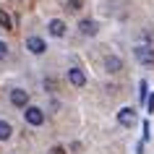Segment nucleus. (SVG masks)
<instances>
[{
    "instance_id": "obj_11",
    "label": "nucleus",
    "mask_w": 154,
    "mask_h": 154,
    "mask_svg": "<svg viewBox=\"0 0 154 154\" xmlns=\"http://www.w3.org/2000/svg\"><path fill=\"white\" fill-rule=\"evenodd\" d=\"M0 26H3V29H11V16L5 11H0Z\"/></svg>"
},
{
    "instance_id": "obj_2",
    "label": "nucleus",
    "mask_w": 154,
    "mask_h": 154,
    "mask_svg": "<svg viewBox=\"0 0 154 154\" xmlns=\"http://www.w3.org/2000/svg\"><path fill=\"white\" fill-rule=\"evenodd\" d=\"M136 57L144 65H154V50L149 47V45H138V47H136Z\"/></svg>"
},
{
    "instance_id": "obj_14",
    "label": "nucleus",
    "mask_w": 154,
    "mask_h": 154,
    "mask_svg": "<svg viewBox=\"0 0 154 154\" xmlns=\"http://www.w3.org/2000/svg\"><path fill=\"white\" fill-rule=\"evenodd\" d=\"M146 99V81H141V102Z\"/></svg>"
},
{
    "instance_id": "obj_6",
    "label": "nucleus",
    "mask_w": 154,
    "mask_h": 154,
    "mask_svg": "<svg viewBox=\"0 0 154 154\" xmlns=\"http://www.w3.org/2000/svg\"><path fill=\"white\" fill-rule=\"evenodd\" d=\"M68 81L81 89L84 84H86V76H84V71H79V68H71V71H68Z\"/></svg>"
},
{
    "instance_id": "obj_5",
    "label": "nucleus",
    "mask_w": 154,
    "mask_h": 154,
    "mask_svg": "<svg viewBox=\"0 0 154 154\" xmlns=\"http://www.w3.org/2000/svg\"><path fill=\"white\" fill-rule=\"evenodd\" d=\"M11 102H13L16 107H26L29 105V94H26L24 89H13L11 91Z\"/></svg>"
},
{
    "instance_id": "obj_3",
    "label": "nucleus",
    "mask_w": 154,
    "mask_h": 154,
    "mask_svg": "<svg viewBox=\"0 0 154 154\" xmlns=\"http://www.w3.org/2000/svg\"><path fill=\"white\" fill-rule=\"evenodd\" d=\"M26 50L34 52V55H42V52L47 50V45H45V39H39V37H29V39H26Z\"/></svg>"
},
{
    "instance_id": "obj_9",
    "label": "nucleus",
    "mask_w": 154,
    "mask_h": 154,
    "mask_svg": "<svg viewBox=\"0 0 154 154\" xmlns=\"http://www.w3.org/2000/svg\"><path fill=\"white\" fill-rule=\"evenodd\" d=\"M105 65H107V71L118 73V71H120V68H123V60H120V57H115V55H110V57H107V60H105Z\"/></svg>"
},
{
    "instance_id": "obj_7",
    "label": "nucleus",
    "mask_w": 154,
    "mask_h": 154,
    "mask_svg": "<svg viewBox=\"0 0 154 154\" xmlns=\"http://www.w3.org/2000/svg\"><path fill=\"white\" fill-rule=\"evenodd\" d=\"M79 32H81L84 37H94V34H97V24L89 21V18H84L81 24H79Z\"/></svg>"
},
{
    "instance_id": "obj_13",
    "label": "nucleus",
    "mask_w": 154,
    "mask_h": 154,
    "mask_svg": "<svg viewBox=\"0 0 154 154\" xmlns=\"http://www.w3.org/2000/svg\"><path fill=\"white\" fill-rule=\"evenodd\" d=\"M68 8H71V11H79V8H81V0H71Z\"/></svg>"
},
{
    "instance_id": "obj_15",
    "label": "nucleus",
    "mask_w": 154,
    "mask_h": 154,
    "mask_svg": "<svg viewBox=\"0 0 154 154\" xmlns=\"http://www.w3.org/2000/svg\"><path fill=\"white\" fill-rule=\"evenodd\" d=\"M146 102H149V112H152L154 110V94H152V99H146Z\"/></svg>"
},
{
    "instance_id": "obj_10",
    "label": "nucleus",
    "mask_w": 154,
    "mask_h": 154,
    "mask_svg": "<svg viewBox=\"0 0 154 154\" xmlns=\"http://www.w3.org/2000/svg\"><path fill=\"white\" fill-rule=\"evenodd\" d=\"M11 131H13V128H11V123L0 120V141H5V138L11 136Z\"/></svg>"
},
{
    "instance_id": "obj_1",
    "label": "nucleus",
    "mask_w": 154,
    "mask_h": 154,
    "mask_svg": "<svg viewBox=\"0 0 154 154\" xmlns=\"http://www.w3.org/2000/svg\"><path fill=\"white\" fill-rule=\"evenodd\" d=\"M24 118H26L29 125H42V123H45V112H42L39 107H26V110H24Z\"/></svg>"
},
{
    "instance_id": "obj_8",
    "label": "nucleus",
    "mask_w": 154,
    "mask_h": 154,
    "mask_svg": "<svg viewBox=\"0 0 154 154\" xmlns=\"http://www.w3.org/2000/svg\"><path fill=\"white\" fill-rule=\"evenodd\" d=\"M47 29H50L52 37H63V34H65V24L60 21V18H52V21L47 24Z\"/></svg>"
},
{
    "instance_id": "obj_12",
    "label": "nucleus",
    "mask_w": 154,
    "mask_h": 154,
    "mask_svg": "<svg viewBox=\"0 0 154 154\" xmlns=\"http://www.w3.org/2000/svg\"><path fill=\"white\" fill-rule=\"evenodd\" d=\"M5 55H8V45L0 42V60H5Z\"/></svg>"
},
{
    "instance_id": "obj_4",
    "label": "nucleus",
    "mask_w": 154,
    "mask_h": 154,
    "mask_svg": "<svg viewBox=\"0 0 154 154\" xmlns=\"http://www.w3.org/2000/svg\"><path fill=\"white\" fill-rule=\"evenodd\" d=\"M118 123L120 125H133L136 123V110L133 107H123L120 112H118Z\"/></svg>"
}]
</instances>
